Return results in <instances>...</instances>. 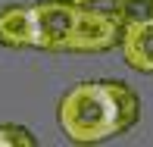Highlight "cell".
<instances>
[{"label":"cell","mask_w":153,"mask_h":147,"mask_svg":"<svg viewBox=\"0 0 153 147\" xmlns=\"http://www.w3.org/2000/svg\"><path fill=\"white\" fill-rule=\"evenodd\" d=\"M141 119V100L125 81H78L59 97L56 122L75 144H100L131 131Z\"/></svg>","instance_id":"1"},{"label":"cell","mask_w":153,"mask_h":147,"mask_svg":"<svg viewBox=\"0 0 153 147\" xmlns=\"http://www.w3.org/2000/svg\"><path fill=\"white\" fill-rule=\"evenodd\" d=\"M72 3H78V6H94V3H100V0H72Z\"/></svg>","instance_id":"8"},{"label":"cell","mask_w":153,"mask_h":147,"mask_svg":"<svg viewBox=\"0 0 153 147\" xmlns=\"http://www.w3.org/2000/svg\"><path fill=\"white\" fill-rule=\"evenodd\" d=\"M0 47L10 50H25L34 47V22H31V6L10 3L0 10Z\"/></svg>","instance_id":"5"},{"label":"cell","mask_w":153,"mask_h":147,"mask_svg":"<svg viewBox=\"0 0 153 147\" xmlns=\"http://www.w3.org/2000/svg\"><path fill=\"white\" fill-rule=\"evenodd\" d=\"M109 13L119 19V25L144 22V19H153V0H113Z\"/></svg>","instance_id":"6"},{"label":"cell","mask_w":153,"mask_h":147,"mask_svg":"<svg viewBox=\"0 0 153 147\" xmlns=\"http://www.w3.org/2000/svg\"><path fill=\"white\" fill-rule=\"evenodd\" d=\"M122 41V25L109 10H85L78 6L75 28L69 38L66 50L69 53H106L119 47Z\"/></svg>","instance_id":"3"},{"label":"cell","mask_w":153,"mask_h":147,"mask_svg":"<svg viewBox=\"0 0 153 147\" xmlns=\"http://www.w3.org/2000/svg\"><path fill=\"white\" fill-rule=\"evenodd\" d=\"M119 47H122V57H125V66L128 69L153 75V19L122 25Z\"/></svg>","instance_id":"4"},{"label":"cell","mask_w":153,"mask_h":147,"mask_svg":"<svg viewBox=\"0 0 153 147\" xmlns=\"http://www.w3.org/2000/svg\"><path fill=\"white\" fill-rule=\"evenodd\" d=\"M78 3L72 0H41L31 6V22H34V47L47 53H62L72 38Z\"/></svg>","instance_id":"2"},{"label":"cell","mask_w":153,"mask_h":147,"mask_svg":"<svg viewBox=\"0 0 153 147\" xmlns=\"http://www.w3.org/2000/svg\"><path fill=\"white\" fill-rule=\"evenodd\" d=\"M34 135L22 125H0V147H34Z\"/></svg>","instance_id":"7"}]
</instances>
